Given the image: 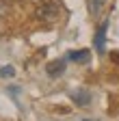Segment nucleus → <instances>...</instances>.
Wrapping results in <instances>:
<instances>
[{
    "label": "nucleus",
    "mask_w": 119,
    "mask_h": 121,
    "mask_svg": "<svg viewBox=\"0 0 119 121\" xmlns=\"http://www.w3.org/2000/svg\"><path fill=\"white\" fill-rule=\"evenodd\" d=\"M58 13H61V4H58L56 0H43V2L37 4V11H35L37 17L41 22H48V24L58 17Z\"/></svg>",
    "instance_id": "f257e3e1"
},
{
    "label": "nucleus",
    "mask_w": 119,
    "mask_h": 121,
    "mask_svg": "<svg viewBox=\"0 0 119 121\" xmlns=\"http://www.w3.org/2000/svg\"><path fill=\"white\" fill-rule=\"evenodd\" d=\"M106 28H108V20H104L97 28L95 37H93V45H95L97 54H104V48H106Z\"/></svg>",
    "instance_id": "f03ea898"
},
{
    "label": "nucleus",
    "mask_w": 119,
    "mask_h": 121,
    "mask_svg": "<svg viewBox=\"0 0 119 121\" xmlns=\"http://www.w3.org/2000/svg\"><path fill=\"white\" fill-rule=\"evenodd\" d=\"M71 102L76 104V106H89V104H91V93H89V91H84V89L71 91Z\"/></svg>",
    "instance_id": "7ed1b4c3"
},
{
    "label": "nucleus",
    "mask_w": 119,
    "mask_h": 121,
    "mask_svg": "<svg viewBox=\"0 0 119 121\" xmlns=\"http://www.w3.org/2000/svg\"><path fill=\"white\" fill-rule=\"evenodd\" d=\"M65 67H67L65 58H61V60H52V63H48L46 71H48V76H50V78H56V76H61V73L65 71Z\"/></svg>",
    "instance_id": "20e7f679"
},
{
    "label": "nucleus",
    "mask_w": 119,
    "mask_h": 121,
    "mask_svg": "<svg viewBox=\"0 0 119 121\" xmlns=\"http://www.w3.org/2000/svg\"><path fill=\"white\" fill-rule=\"evenodd\" d=\"M67 60L89 63V60H91V52H89V50H71V52H67Z\"/></svg>",
    "instance_id": "39448f33"
},
{
    "label": "nucleus",
    "mask_w": 119,
    "mask_h": 121,
    "mask_svg": "<svg viewBox=\"0 0 119 121\" xmlns=\"http://www.w3.org/2000/svg\"><path fill=\"white\" fill-rule=\"evenodd\" d=\"M13 76H15V69H13L11 65L0 67V78H13Z\"/></svg>",
    "instance_id": "423d86ee"
},
{
    "label": "nucleus",
    "mask_w": 119,
    "mask_h": 121,
    "mask_svg": "<svg viewBox=\"0 0 119 121\" xmlns=\"http://www.w3.org/2000/svg\"><path fill=\"white\" fill-rule=\"evenodd\" d=\"M4 11H7V4H4V2H0V15H2Z\"/></svg>",
    "instance_id": "0eeeda50"
},
{
    "label": "nucleus",
    "mask_w": 119,
    "mask_h": 121,
    "mask_svg": "<svg viewBox=\"0 0 119 121\" xmlns=\"http://www.w3.org/2000/svg\"><path fill=\"white\" fill-rule=\"evenodd\" d=\"M84 121H91V119H84Z\"/></svg>",
    "instance_id": "6e6552de"
}]
</instances>
